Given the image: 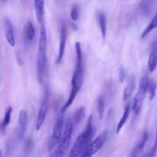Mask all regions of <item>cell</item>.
Returning <instances> with one entry per match:
<instances>
[{
    "instance_id": "1",
    "label": "cell",
    "mask_w": 157,
    "mask_h": 157,
    "mask_svg": "<svg viewBox=\"0 0 157 157\" xmlns=\"http://www.w3.org/2000/svg\"><path fill=\"white\" fill-rule=\"evenodd\" d=\"M75 52H76V65H75V71L71 78V88L70 94L67 101L63 106L61 113H64L65 110L70 107L76 98L77 94L80 89L81 88L84 83V66H83V58L81 46L79 42L77 41L75 44Z\"/></svg>"
},
{
    "instance_id": "2",
    "label": "cell",
    "mask_w": 157,
    "mask_h": 157,
    "mask_svg": "<svg viewBox=\"0 0 157 157\" xmlns=\"http://www.w3.org/2000/svg\"><path fill=\"white\" fill-rule=\"evenodd\" d=\"M95 133L93 124V116L90 115L87 120V125L81 134L78 136L71 150L68 157H80L84 153L87 146L91 143L92 138Z\"/></svg>"
},
{
    "instance_id": "3",
    "label": "cell",
    "mask_w": 157,
    "mask_h": 157,
    "mask_svg": "<svg viewBox=\"0 0 157 157\" xmlns=\"http://www.w3.org/2000/svg\"><path fill=\"white\" fill-rule=\"evenodd\" d=\"M149 80H150V78L148 76H144L140 81L139 88L132 104V110L133 112V114L136 117H137L140 113L146 96L148 93Z\"/></svg>"
},
{
    "instance_id": "4",
    "label": "cell",
    "mask_w": 157,
    "mask_h": 157,
    "mask_svg": "<svg viewBox=\"0 0 157 157\" xmlns=\"http://www.w3.org/2000/svg\"><path fill=\"white\" fill-rule=\"evenodd\" d=\"M74 127L71 118H68L66 121L65 128H64V134H63L62 139L60 141L59 144L58 145L57 148L52 153L51 157H64L66 154L70 145L71 140L72 136V132H73Z\"/></svg>"
},
{
    "instance_id": "5",
    "label": "cell",
    "mask_w": 157,
    "mask_h": 157,
    "mask_svg": "<svg viewBox=\"0 0 157 157\" xmlns=\"http://www.w3.org/2000/svg\"><path fill=\"white\" fill-rule=\"evenodd\" d=\"M65 117L64 113H61V114L57 117L55 124H54L53 129H52V137H51L50 149H52L55 146L58 145L60 141L62 139L63 134L65 128Z\"/></svg>"
},
{
    "instance_id": "6",
    "label": "cell",
    "mask_w": 157,
    "mask_h": 157,
    "mask_svg": "<svg viewBox=\"0 0 157 157\" xmlns=\"http://www.w3.org/2000/svg\"><path fill=\"white\" fill-rule=\"evenodd\" d=\"M48 72L47 49L38 48L37 60V78L40 84H43Z\"/></svg>"
},
{
    "instance_id": "7",
    "label": "cell",
    "mask_w": 157,
    "mask_h": 157,
    "mask_svg": "<svg viewBox=\"0 0 157 157\" xmlns=\"http://www.w3.org/2000/svg\"><path fill=\"white\" fill-rule=\"evenodd\" d=\"M107 136H108L107 130L103 131L99 136H97L94 140L91 141V143L87 146V147L84 150V153L82 155H85V156L90 157L94 155L97 152H98L102 148V147L104 145L106 141H107Z\"/></svg>"
},
{
    "instance_id": "8",
    "label": "cell",
    "mask_w": 157,
    "mask_h": 157,
    "mask_svg": "<svg viewBox=\"0 0 157 157\" xmlns=\"http://www.w3.org/2000/svg\"><path fill=\"white\" fill-rule=\"evenodd\" d=\"M48 104H49V95L48 89H44V94H43L42 100H41V105H40L39 110H38V116H37L36 123H35V129L36 130H39L41 127H42L43 124L45 121L46 115H47L48 110Z\"/></svg>"
},
{
    "instance_id": "9",
    "label": "cell",
    "mask_w": 157,
    "mask_h": 157,
    "mask_svg": "<svg viewBox=\"0 0 157 157\" xmlns=\"http://www.w3.org/2000/svg\"><path fill=\"white\" fill-rule=\"evenodd\" d=\"M28 125V113L26 110H21L19 112L18 118V124L15 129V135L18 140H21L25 133Z\"/></svg>"
},
{
    "instance_id": "10",
    "label": "cell",
    "mask_w": 157,
    "mask_h": 157,
    "mask_svg": "<svg viewBox=\"0 0 157 157\" xmlns=\"http://www.w3.org/2000/svg\"><path fill=\"white\" fill-rule=\"evenodd\" d=\"M66 42H67V29L65 25L61 26V32H60V40L59 48H58V54L56 59V64H59L62 61L64 58V52H65Z\"/></svg>"
},
{
    "instance_id": "11",
    "label": "cell",
    "mask_w": 157,
    "mask_h": 157,
    "mask_svg": "<svg viewBox=\"0 0 157 157\" xmlns=\"http://www.w3.org/2000/svg\"><path fill=\"white\" fill-rule=\"evenodd\" d=\"M149 139V133L147 131H144L143 134L141 135L140 138L139 140L137 141L136 145L133 148L131 151V154L130 157H138L142 153L143 150H144V147H145L146 144H147V141Z\"/></svg>"
},
{
    "instance_id": "12",
    "label": "cell",
    "mask_w": 157,
    "mask_h": 157,
    "mask_svg": "<svg viewBox=\"0 0 157 157\" xmlns=\"http://www.w3.org/2000/svg\"><path fill=\"white\" fill-rule=\"evenodd\" d=\"M4 29L5 32H6V38L8 43H9V44H10V46H12V47H15V33H14L13 26H12V22H11L10 20H9V18H4Z\"/></svg>"
},
{
    "instance_id": "13",
    "label": "cell",
    "mask_w": 157,
    "mask_h": 157,
    "mask_svg": "<svg viewBox=\"0 0 157 157\" xmlns=\"http://www.w3.org/2000/svg\"><path fill=\"white\" fill-rule=\"evenodd\" d=\"M35 6V15L39 25L44 23V2L41 0H35L34 2Z\"/></svg>"
},
{
    "instance_id": "14",
    "label": "cell",
    "mask_w": 157,
    "mask_h": 157,
    "mask_svg": "<svg viewBox=\"0 0 157 157\" xmlns=\"http://www.w3.org/2000/svg\"><path fill=\"white\" fill-rule=\"evenodd\" d=\"M131 109H132V105L130 102H129L128 104H126L122 117H121L119 122H118L117 125V130H116L117 133H119L120 131L121 130V129H122L123 127H124V125L126 124L129 117H130V112H131Z\"/></svg>"
},
{
    "instance_id": "15",
    "label": "cell",
    "mask_w": 157,
    "mask_h": 157,
    "mask_svg": "<svg viewBox=\"0 0 157 157\" xmlns=\"http://www.w3.org/2000/svg\"><path fill=\"white\" fill-rule=\"evenodd\" d=\"M157 67V44L154 43L150 52L148 60L149 71L153 73Z\"/></svg>"
},
{
    "instance_id": "16",
    "label": "cell",
    "mask_w": 157,
    "mask_h": 157,
    "mask_svg": "<svg viewBox=\"0 0 157 157\" xmlns=\"http://www.w3.org/2000/svg\"><path fill=\"white\" fill-rule=\"evenodd\" d=\"M35 37V29L31 21L26 22L24 28V39L27 42H32Z\"/></svg>"
},
{
    "instance_id": "17",
    "label": "cell",
    "mask_w": 157,
    "mask_h": 157,
    "mask_svg": "<svg viewBox=\"0 0 157 157\" xmlns=\"http://www.w3.org/2000/svg\"><path fill=\"white\" fill-rule=\"evenodd\" d=\"M135 87H136V78L133 75H132L130 78L128 84H127V87L124 91V95H123L124 101H128L131 98L132 94L135 90Z\"/></svg>"
},
{
    "instance_id": "18",
    "label": "cell",
    "mask_w": 157,
    "mask_h": 157,
    "mask_svg": "<svg viewBox=\"0 0 157 157\" xmlns=\"http://www.w3.org/2000/svg\"><path fill=\"white\" fill-rule=\"evenodd\" d=\"M97 18H98V24H99V27L100 29H101L103 38H105L106 36H107V16H106L104 12H98V14H97Z\"/></svg>"
},
{
    "instance_id": "19",
    "label": "cell",
    "mask_w": 157,
    "mask_h": 157,
    "mask_svg": "<svg viewBox=\"0 0 157 157\" xmlns=\"http://www.w3.org/2000/svg\"><path fill=\"white\" fill-rule=\"evenodd\" d=\"M12 107L9 106L6 110V113H5L4 117H3L2 121L1 126H0V130H1L2 134H4L5 132L6 131V129H7L8 126L9 125L11 121V116H12Z\"/></svg>"
},
{
    "instance_id": "20",
    "label": "cell",
    "mask_w": 157,
    "mask_h": 157,
    "mask_svg": "<svg viewBox=\"0 0 157 157\" xmlns=\"http://www.w3.org/2000/svg\"><path fill=\"white\" fill-rule=\"evenodd\" d=\"M84 117H85V108L84 107H81L78 108V110H76V111L74 113L73 117L71 118L74 127L79 124L84 120Z\"/></svg>"
},
{
    "instance_id": "21",
    "label": "cell",
    "mask_w": 157,
    "mask_h": 157,
    "mask_svg": "<svg viewBox=\"0 0 157 157\" xmlns=\"http://www.w3.org/2000/svg\"><path fill=\"white\" fill-rule=\"evenodd\" d=\"M157 28V12L155 14L154 17L153 18V19L151 20L150 23H149L148 25L145 28L144 31H143L142 34H141L140 37L141 38H144L152 32L153 31L154 29H156Z\"/></svg>"
},
{
    "instance_id": "22",
    "label": "cell",
    "mask_w": 157,
    "mask_h": 157,
    "mask_svg": "<svg viewBox=\"0 0 157 157\" xmlns=\"http://www.w3.org/2000/svg\"><path fill=\"white\" fill-rule=\"evenodd\" d=\"M156 87H157V84L156 83V81L150 78V80H149V84H148V93L149 94H150V101L154 99L155 96H156Z\"/></svg>"
},
{
    "instance_id": "23",
    "label": "cell",
    "mask_w": 157,
    "mask_h": 157,
    "mask_svg": "<svg viewBox=\"0 0 157 157\" xmlns=\"http://www.w3.org/2000/svg\"><path fill=\"white\" fill-rule=\"evenodd\" d=\"M105 110V102L102 96H100L98 100V111L100 119H102Z\"/></svg>"
},
{
    "instance_id": "24",
    "label": "cell",
    "mask_w": 157,
    "mask_h": 157,
    "mask_svg": "<svg viewBox=\"0 0 157 157\" xmlns=\"http://www.w3.org/2000/svg\"><path fill=\"white\" fill-rule=\"evenodd\" d=\"M70 16L72 21H77L78 19V18H79V8L78 6H75L72 7L71 10Z\"/></svg>"
},
{
    "instance_id": "25",
    "label": "cell",
    "mask_w": 157,
    "mask_h": 157,
    "mask_svg": "<svg viewBox=\"0 0 157 157\" xmlns=\"http://www.w3.org/2000/svg\"><path fill=\"white\" fill-rule=\"evenodd\" d=\"M157 152V130H156V140H155L154 144L153 145L152 148L150 149V151L147 153L145 157H153L156 155Z\"/></svg>"
},
{
    "instance_id": "26",
    "label": "cell",
    "mask_w": 157,
    "mask_h": 157,
    "mask_svg": "<svg viewBox=\"0 0 157 157\" xmlns=\"http://www.w3.org/2000/svg\"><path fill=\"white\" fill-rule=\"evenodd\" d=\"M126 79V71L124 70V68L123 67H121L120 68V71H119V80L120 82L123 83Z\"/></svg>"
},
{
    "instance_id": "27",
    "label": "cell",
    "mask_w": 157,
    "mask_h": 157,
    "mask_svg": "<svg viewBox=\"0 0 157 157\" xmlns=\"http://www.w3.org/2000/svg\"><path fill=\"white\" fill-rule=\"evenodd\" d=\"M80 157H90V156H85V155H81Z\"/></svg>"
}]
</instances>
